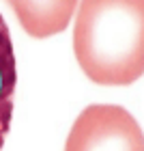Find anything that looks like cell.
Masks as SVG:
<instances>
[{
	"mask_svg": "<svg viewBox=\"0 0 144 151\" xmlns=\"http://www.w3.org/2000/svg\"><path fill=\"white\" fill-rule=\"evenodd\" d=\"M32 39H50L71 24L80 0H4Z\"/></svg>",
	"mask_w": 144,
	"mask_h": 151,
	"instance_id": "obj_3",
	"label": "cell"
},
{
	"mask_svg": "<svg viewBox=\"0 0 144 151\" xmlns=\"http://www.w3.org/2000/svg\"><path fill=\"white\" fill-rule=\"evenodd\" d=\"M63 151H144V136L123 106L91 104L75 116Z\"/></svg>",
	"mask_w": 144,
	"mask_h": 151,
	"instance_id": "obj_2",
	"label": "cell"
},
{
	"mask_svg": "<svg viewBox=\"0 0 144 151\" xmlns=\"http://www.w3.org/2000/svg\"><path fill=\"white\" fill-rule=\"evenodd\" d=\"M15 86H17L15 47H13L6 19L0 13V151H2L6 134L11 129L13 108H15Z\"/></svg>",
	"mask_w": 144,
	"mask_h": 151,
	"instance_id": "obj_4",
	"label": "cell"
},
{
	"mask_svg": "<svg viewBox=\"0 0 144 151\" xmlns=\"http://www.w3.org/2000/svg\"><path fill=\"white\" fill-rule=\"evenodd\" d=\"M73 54L95 84L125 86L144 73V0H80Z\"/></svg>",
	"mask_w": 144,
	"mask_h": 151,
	"instance_id": "obj_1",
	"label": "cell"
}]
</instances>
